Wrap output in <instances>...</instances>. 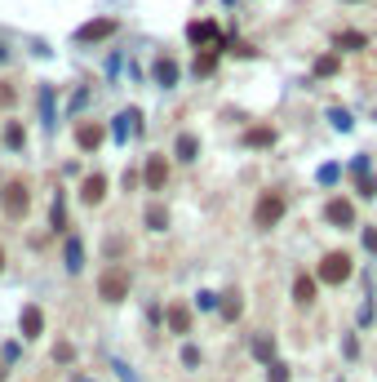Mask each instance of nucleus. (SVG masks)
Wrapping results in <instances>:
<instances>
[{
    "mask_svg": "<svg viewBox=\"0 0 377 382\" xmlns=\"http://www.w3.org/2000/svg\"><path fill=\"white\" fill-rule=\"evenodd\" d=\"M116 31H120V18H111V14H98V18L80 22V27L71 31V45H80V49H89V45H107Z\"/></svg>",
    "mask_w": 377,
    "mask_h": 382,
    "instance_id": "f257e3e1",
    "label": "nucleus"
},
{
    "mask_svg": "<svg viewBox=\"0 0 377 382\" xmlns=\"http://www.w3.org/2000/svg\"><path fill=\"white\" fill-rule=\"evenodd\" d=\"M284 213H288L284 191H262L258 205H253V227H258V231H271V227H279Z\"/></svg>",
    "mask_w": 377,
    "mask_h": 382,
    "instance_id": "f03ea898",
    "label": "nucleus"
},
{
    "mask_svg": "<svg viewBox=\"0 0 377 382\" xmlns=\"http://www.w3.org/2000/svg\"><path fill=\"white\" fill-rule=\"evenodd\" d=\"M187 40L191 49H209V45H217V49H231V36L217 27V18H196L187 27Z\"/></svg>",
    "mask_w": 377,
    "mask_h": 382,
    "instance_id": "7ed1b4c3",
    "label": "nucleus"
},
{
    "mask_svg": "<svg viewBox=\"0 0 377 382\" xmlns=\"http://www.w3.org/2000/svg\"><path fill=\"white\" fill-rule=\"evenodd\" d=\"M125 293H129V271L125 267H107L102 280H98V298L102 303H125Z\"/></svg>",
    "mask_w": 377,
    "mask_h": 382,
    "instance_id": "20e7f679",
    "label": "nucleus"
},
{
    "mask_svg": "<svg viewBox=\"0 0 377 382\" xmlns=\"http://www.w3.org/2000/svg\"><path fill=\"white\" fill-rule=\"evenodd\" d=\"M315 280H324V284H346V280H351V258L342 254V249L324 254V258H320V276H315Z\"/></svg>",
    "mask_w": 377,
    "mask_h": 382,
    "instance_id": "39448f33",
    "label": "nucleus"
},
{
    "mask_svg": "<svg viewBox=\"0 0 377 382\" xmlns=\"http://www.w3.org/2000/svg\"><path fill=\"white\" fill-rule=\"evenodd\" d=\"M151 80H155L160 89H178V85H182V67H178V58H174V54H160V58L151 63Z\"/></svg>",
    "mask_w": 377,
    "mask_h": 382,
    "instance_id": "423d86ee",
    "label": "nucleus"
},
{
    "mask_svg": "<svg viewBox=\"0 0 377 382\" xmlns=\"http://www.w3.org/2000/svg\"><path fill=\"white\" fill-rule=\"evenodd\" d=\"M27 209H31V191L22 187V183H9L5 187V218L22 222V218H27Z\"/></svg>",
    "mask_w": 377,
    "mask_h": 382,
    "instance_id": "0eeeda50",
    "label": "nucleus"
},
{
    "mask_svg": "<svg viewBox=\"0 0 377 382\" xmlns=\"http://www.w3.org/2000/svg\"><path fill=\"white\" fill-rule=\"evenodd\" d=\"M102 142H107V125L102 121H80L76 125V147L80 151H98Z\"/></svg>",
    "mask_w": 377,
    "mask_h": 382,
    "instance_id": "6e6552de",
    "label": "nucleus"
},
{
    "mask_svg": "<svg viewBox=\"0 0 377 382\" xmlns=\"http://www.w3.org/2000/svg\"><path fill=\"white\" fill-rule=\"evenodd\" d=\"M138 125H142V112H138V107H125V112L111 121V129H107V134H111L116 142H129L133 134H138Z\"/></svg>",
    "mask_w": 377,
    "mask_h": 382,
    "instance_id": "1a4fd4ad",
    "label": "nucleus"
},
{
    "mask_svg": "<svg viewBox=\"0 0 377 382\" xmlns=\"http://www.w3.org/2000/svg\"><path fill=\"white\" fill-rule=\"evenodd\" d=\"M324 222L328 227H355V205H351L346 196H333L324 205Z\"/></svg>",
    "mask_w": 377,
    "mask_h": 382,
    "instance_id": "9d476101",
    "label": "nucleus"
},
{
    "mask_svg": "<svg viewBox=\"0 0 377 382\" xmlns=\"http://www.w3.org/2000/svg\"><path fill=\"white\" fill-rule=\"evenodd\" d=\"M222 54L226 49H217V45H209V49H196V63H191V76L196 80H209L217 67H222Z\"/></svg>",
    "mask_w": 377,
    "mask_h": 382,
    "instance_id": "9b49d317",
    "label": "nucleus"
},
{
    "mask_svg": "<svg viewBox=\"0 0 377 382\" xmlns=\"http://www.w3.org/2000/svg\"><path fill=\"white\" fill-rule=\"evenodd\" d=\"M333 49L337 54H364L369 49V36L355 31V27H342V31H333Z\"/></svg>",
    "mask_w": 377,
    "mask_h": 382,
    "instance_id": "f8f14e48",
    "label": "nucleus"
},
{
    "mask_svg": "<svg viewBox=\"0 0 377 382\" xmlns=\"http://www.w3.org/2000/svg\"><path fill=\"white\" fill-rule=\"evenodd\" d=\"M142 183H147V191H164V183H169V160L164 156H147V165H142Z\"/></svg>",
    "mask_w": 377,
    "mask_h": 382,
    "instance_id": "ddd939ff",
    "label": "nucleus"
},
{
    "mask_svg": "<svg viewBox=\"0 0 377 382\" xmlns=\"http://www.w3.org/2000/svg\"><path fill=\"white\" fill-rule=\"evenodd\" d=\"M80 200H84V205H102V200H107V174H89V178H84V183H80Z\"/></svg>",
    "mask_w": 377,
    "mask_h": 382,
    "instance_id": "4468645a",
    "label": "nucleus"
},
{
    "mask_svg": "<svg viewBox=\"0 0 377 382\" xmlns=\"http://www.w3.org/2000/svg\"><path fill=\"white\" fill-rule=\"evenodd\" d=\"M18 325H22V338H40V333H45V316H40V307H22Z\"/></svg>",
    "mask_w": 377,
    "mask_h": 382,
    "instance_id": "2eb2a0df",
    "label": "nucleus"
},
{
    "mask_svg": "<svg viewBox=\"0 0 377 382\" xmlns=\"http://www.w3.org/2000/svg\"><path fill=\"white\" fill-rule=\"evenodd\" d=\"M275 129L271 125H253V129H245V138H240V142H245V147H275Z\"/></svg>",
    "mask_w": 377,
    "mask_h": 382,
    "instance_id": "dca6fc26",
    "label": "nucleus"
},
{
    "mask_svg": "<svg viewBox=\"0 0 377 382\" xmlns=\"http://www.w3.org/2000/svg\"><path fill=\"white\" fill-rule=\"evenodd\" d=\"M174 156H178L182 165H191V160L200 156V138H196V134H178V138H174Z\"/></svg>",
    "mask_w": 377,
    "mask_h": 382,
    "instance_id": "f3484780",
    "label": "nucleus"
},
{
    "mask_svg": "<svg viewBox=\"0 0 377 382\" xmlns=\"http://www.w3.org/2000/svg\"><path fill=\"white\" fill-rule=\"evenodd\" d=\"M49 222L58 236H67V196L63 191H54V205H49Z\"/></svg>",
    "mask_w": 377,
    "mask_h": 382,
    "instance_id": "a211bd4d",
    "label": "nucleus"
},
{
    "mask_svg": "<svg viewBox=\"0 0 377 382\" xmlns=\"http://www.w3.org/2000/svg\"><path fill=\"white\" fill-rule=\"evenodd\" d=\"M142 222H147V231H169V209L160 205V200H155V205H147Z\"/></svg>",
    "mask_w": 377,
    "mask_h": 382,
    "instance_id": "6ab92c4d",
    "label": "nucleus"
},
{
    "mask_svg": "<svg viewBox=\"0 0 377 382\" xmlns=\"http://www.w3.org/2000/svg\"><path fill=\"white\" fill-rule=\"evenodd\" d=\"M337 67H342V58H337V54H320V58L311 63V76H315V80H324V76H337Z\"/></svg>",
    "mask_w": 377,
    "mask_h": 382,
    "instance_id": "aec40b11",
    "label": "nucleus"
},
{
    "mask_svg": "<svg viewBox=\"0 0 377 382\" xmlns=\"http://www.w3.org/2000/svg\"><path fill=\"white\" fill-rule=\"evenodd\" d=\"M315 289H320V284H315V276H298V280H293L298 307H311V303H315Z\"/></svg>",
    "mask_w": 377,
    "mask_h": 382,
    "instance_id": "412c9836",
    "label": "nucleus"
},
{
    "mask_svg": "<svg viewBox=\"0 0 377 382\" xmlns=\"http://www.w3.org/2000/svg\"><path fill=\"white\" fill-rule=\"evenodd\" d=\"M164 320H169V329H174V333H187V329H191V312H187L182 303H174V307H169V312H164Z\"/></svg>",
    "mask_w": 377,
    "mask_h": 382,
    "instance_id": "4be33fe9",
    "label": "nucleus"
},
{
    "mask_svg": "<svg viewBox=\"0 0 377 382\" xmlns=\"http://www.w3.org/2000/svg\"><path fill=\"white\" fill-rule=\"evenodd\" d=\"M63 258H67V271H80V267H84V245L76 240V236H67V245H63Z\"/></svg>",
    "mask_w": 377,
    "mask_h": 382,
    "instance_id": "5701e85b",
    "label": "nucleus"
},
{
    "mask_svg": "<svg viewBox=\"0 0 377 382\" xmlns=\"http://www.w3.org/2000/svg\"><path fill=\"white\" fill-rule=\"evenodd\" d=\"M240 312H245L240 293H236V289H226V293H222V320H240Z\"/></svg>",
    "mask_w": 377,
    "mask_h": 382,
    "instance_id": "b1692460",
    "label": "nucleus"
},
{
    "mask_svg": "<svg viewBox=\"0 0 377 382\" xmlns=\"http://www.w3.org/2000/svg\"><path fill=\"white\" fill-rule=\"evenodd\" d=\"M253 356H258V360H266V365H271V360H275V342L266 338V333H262V338H253Z\"/></svg>",
    "mask_w": 377,
    "mask_h": 382,
    "instance_id": "393cba45",
    "label": "nucleus"
},
{
    "mask_svg": "<svg viewBox=\"0 0 377 382\" xmlns=\"http://www.w3.org/2000/svg\"><path fill=\"white\" fill-rule=\"evenodd\" d=\"M355 183H360V200H373V196H377V178H373V174H360Z\"/></svg>",
    "mask_w": 377,
    "mask_h": 382,
    "instance_id": "a878e982",
    "label": "nucleus"
},
{
    "mask_svg": "<svg viewBox=\"0 0 377 382\" xmlns=\"http://www.w3.org/2000/svg\"><path fill=\"white\" fill-rule=\"evenodd\" d=\"M328 121H333V129H337V134H351V116L342 112V107H333V112H328Z\"/></svg>",
    "mask_w": 377,
    "mask_h": 382,
    "instance_id": "bb28decb",
    "label": "nucleus"
},
{
    "mask_svg": "<svg viewBox=\"0 0 377 382\" xmlns=\"http://www.w3.org/2000/svg\"><path fill=\"white\" fill-rule=\"evenodd\" d=\"M196 307H200V312H213V307H217V293H213V289H200V293H196Z\"/></svg>",
    "mask_w": 377,
    "mask_h": 382,
    "instance_id": "cd10ccee",
    "label": "nucleus"
},
{
    "mask_svg": "<svg viewBox=\"0 0 377 382\" xmlns=\"http://www.w3.org/2000/svg\"><path fill=\"white\" fill-rule=\"evenodd\" d=\"M266 374H271V382H288V365L284 360H271V365H266Z\"/></svg>",
    "mask_w": 377,
    "mask_h": 382,
    "instance_id": "c85d7f7f",
    "label": "nucleus"
},
{
    "mask_svg": "<svg viewBox=\"0 0 377 382\" xmlns=\"http://www.w3.org/2000/svg\"><path fill=\"white\" fill-rule=\"evenodd\" d=\"M18 102V89L14 85H5V80H0V107H14Z\"/></svg>",
    "mask_w": 377,
    "mask_h": 382,
    "instance_id": "c756f323",
    "label": "nucleus"
},
{
    "mask_svg": "<svg viewBox=\"0 0 377 382\" xmlns=\"http://www.w3.org/2000/svg\"><path fill=\"white\" fill-rule=\"evenodd\" d=\"M5 142L18 151V147H22V125H9V129H5Z\"/></svg>",
    "mask_w": 377,
    "mask_h": 382,
    "instance_id": "7c9ffc66",
    "label": "nucleus"
},
{
    "mask_svg": "<svg viewBox=\"0 0 377 382\" xmlns=\"http://www.w3.org/2000/svg\"><path fill=\"white\" fill-rule=\"evenodd\" d=\"M337 178H342V169H337V165H324V169H320V183H328V187H333Z\"/></svg>",
    "mask_w": 377,
    "mask_h": 382,
    "instance_id": "2f4dec72",
    "label": "nucleus"
},
{
    "mask_svg": "<svg viewBox=\"0 0 377 382\" xmlns=\"http://www.w3.org/2000/svg\"><path fill=\"white\" fill-rule=\"evenodd\" d=\"M71 356H76V351H71V342H58V347H54V360H58V365H67Z\"/></svg>",
    "mask_w": 377,
    "mask_h": 382,
    "instance_id": "473e14b6",
    "label": "nucleus"
},
{
    "mask_svg": "<svg viewBox=\"0 0 377 382\" xmlns=\"http://www.w3.org/2000/svg\"><path fill=\"white\" fill-rule=\"evenodd\" d=\"M351 174H355V178L369 174V156H355V160H351Z\"/></svg>",
    "mask_w": 377,
    "mask_h": 382,
    "instance_id": "72a5a7b5",
    "label": "nucleus"
},
{
    "mask_svg": "<svg viewBox=\"0 0 377 382\" xmlns=\"http://www.w3.org/2000/svg\"><path fill=\"white\" fill-rule=\"evenodd\" d=\"M364 249H369V254H377V227H369V231H364Z\"/></svg>",
    "mask_w": 377,
    "mask_h": 382,
    "instance_id": "f704fd0d",
    "label": "nucleus"
},
{
    "mask_svg": "<svg viewBox=\"0 0 377 382\" xmlns=\"http://www.w3.org/2000/svg\"><path fill=\"white\" fill-rule=\"evenodd\" d=\"M84 102H89V89H76V93H71V112H76V107H84Z\"/></svg>",
    "mask_w": 377,
    "mask_h": 382,
    "instance_id": "c9c22d12",
    "label": "nucleus"
},
{
    "mask_svg": "<svg viewBox=\"0 0 377 382\" xmlns=\"http://www.w3.org/2000/svg\"><path fill=\"white\" fill-rule=\"evenodd\" d=\"M342 351H346V360H355V356H360V342H355V338H346V342H342Z\"/></svg>",
    "mask_w": 377,
    "mask_h": 382,
    "instance_id": "e433bc0d",
    "label": "nucleus"
},
{
    "mask_svg": "<svg viewBox=\"0 0 377 382\" xmlns=\"http://www.w3.org/2000/svg\"><path fill=\"white\" fill-rule=\"evenodd\" d=\"M0 63H9V45L5 40H0Z\"/></svg>",
    "mask_w": 377,
    "mask_h": 382,
    "instance_id": "4c0bfd02",
    "label": "nucleus"
},
{
    "mask_svg": "<svg viewBox=\"0 0 377 382\" xmlns=\"http://www.w3.org/2000/svg\"><path fill=\"white\" fill-rule=\"evenodd\" d=\"M0 271H5V245H0Z\"/></svg>",
    "mask_w": 377,
    "mask_h": 382,
    "instance_id": "58836bf2",
    "label": "nucleus"
},
{
    "mask_svg": "<svg viewBox=\"0 0 377 382\" xmlns=\"http://www.w3.org/2000/svg\"><path fill=\"white\" fill-rule=\"evenodd\" d=\"M342 5H364V0H342Z\"/></svg>",
    "mask_w": 377,
    "mask_h": 382,
    "instance_id": "ea45409f",
    "label": "nucleus"
},
{
    "mask_svg": "<svg viewBox=\"0 0 377 382\" xmlns=\"http://www.w3.org/2000/svg\"><path fill=\"white\" fill-rule=\"evenodd\" d=\"M0 378H5V369H0Z\"/></svg>",
    "mask_w": 377,
    "mask_h": 382,
    "instance_id": "a19ab883",
    "label": "nucleus"
}]
</instances>
